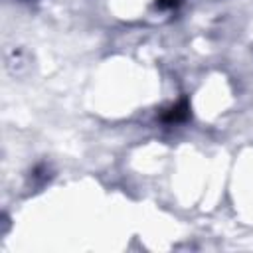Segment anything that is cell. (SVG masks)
<instances>
[{
  "label": "cell",
  "mask_w": 253,
  "mask_h": 253,
  "mask_svg": "<svg viewBox=\"0 0 253 253\" xmlns=\"http://www.w3.org/2000/svg\"><path fill=\"white\" fill-rule=\"evenodd\" d=\"M156 2H158L160 8H172V6H176L178 0H156Z\"/></svg>",
  "instance_id": "2"
},
{
  "label": "cell",
  "mask_w": 253,
  "mask_h": 253,
  "mask_svg": "<svg viewBox=\"0 0 253 253\" xmlns=\"http://www.w3.org/2000/svg\"><path fill=\"white\" fill-rule=\"evenodd\" d=\"M188 115H190V107H188V101H180L178 105H174L172 109H168L166 113H164V121L166 123H180V121H184V119H188Z\"/></svg>",
  "instance_id": "1"
}]
</instances>
